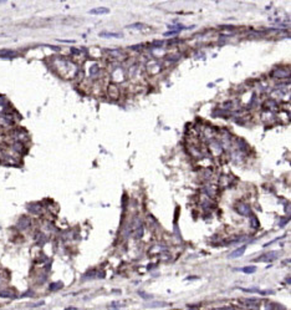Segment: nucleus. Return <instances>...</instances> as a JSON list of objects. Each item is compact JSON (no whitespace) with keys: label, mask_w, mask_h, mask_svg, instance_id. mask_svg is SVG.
I'll return each instance as SVG.
<instances>
[{"label":"nucleus","mask_w":291,"mask_h":310,"mask_svg":"<svg viewBox=\"0 0 291 310\" xmlns=\"http://www.w3.org/2000/svg\"><path fill=\"white\" fill-rule=\"evenodd\" d=\"M107 96H108L111 100H118L119 90H118V87L116 86L115 83H110V85L107 86Z\"/></svg>","instance_id":"1"},{"label":"nucleus","mask_w":291,"mask_h":310,"mask_svg":"<svg viewBox=\"0 0 291 310\" xmlns=\"http://www.w3.org/2000/svg\"><path fill=\"white\" fill-rule=\"evenodd\" d=\"M277 254L276 252H270V253H265L263 254L260 258H257L256 259V262H272L274 259H275L277 257Z\"/></svg>","instance_id":"2"},{"label":"nucleus","mask_w":291,"mask_h":310,"mask_svg":"<svg viewBox=\"0 0 291 310\" xmlns=\"http://www.w3.org/2000/svg\"><path fill=\"white\" fill-rule=\"evenodd\" d=\"M0 298L4 299H12L15 298V293L10 289H0Z\"/></svg>","instance_id":"3"},{"label":"nucleus","mask_w":291,"mask_h":310,"mask_svg":"<svg viewBox=\"0 0 291 310\" xmlns=\"http://www.w3.org/2000/svg\"><path fill=\"white\" fill-rule=\"evenodd\" d=\"M108 12H110L108 8H103V6L95 8V9L90 10V14H92V15H102V14H108Z\"/></svg>","instance_id":"4"},{"label":"nucleus","mask_w":291,"mask_h":310,"mask_svg":"<svg viewBox=\"0 0 291 310\" xmlns=\"http://www.w3.org/2000/svg\"><path fill=\"white\" fill-rule=\"evenodd\" d=\"M245 249H246V247L243 245V247H240V248H238L236 250H234L233 253L229 254V257L230 258H238V257H242V255L245 253Z\"/></svg>","instance_id":"5"},{"label":"nucleus","mask_w":291,"mask_h":310,"mask_svg":"<svg viewBox=\"0 0 291 310\" xmlns=\"http://www.w3.org/2000/svg\"><path fill=\"white\" fill-rule=\"evenodd\" d=\"M29 225H30V219L26 218V217H23L18 223V227L20 229H26V228H29Z\"/></svg>","instance_id":"6"},{"label":"nucleus","mask_w":291,"mask_h":310,"mask_svg":"<svg viewBox=\"0 0 291 310\" xmlns=\"http://www.w3.org/2000/svg\"><path fill=\"white\" fill-rule=\"evenodd\" d=\"M100 36L101 37H117V39H119V37H122L123 35L118 34V32H101Z\"/></svg>","instance_id":"7"},{"label":"nucleus","mask_w":291,"mask_h":310,"mask_svg":"<svg viewBox=\"0 0 291 310\" xmlns=\"http://www.w3.org/2000/svg\"><path fill=\"white\" fill-rule=\"evenodd\" d=\"M239 270H242V271H244V273H246V274H251V273H254V271L256 270V268L254 265H249V267H244V268H242V269H239Z\"/></svg>","instance_id":"8"},{"label":"nucleus","mask_w":291,"mask_h":310,"mask_svg":"<svg viewBox=\"0 0 291 310\" xmlns=\"http://www.w3.org/2000/svg\"><path fill=\"white\" fill-rule=\"evenodd\" d=\"M146 307L148 308H158V307H168L167 303H158V301H153L151 304H147Z\"/></svg>","instance_id":"9"},{"label":"nucleus","mask_w":291,"mask_h":310,"mask_svg":"<svg viewBox=\"0 0 291 310\" xmlns=\"http://www.w3.org/2000/svg\"><path fill=\"white\" fill-rule=\"evenodd\" d=\"M14 55V52L10 51V50H3V51H0V56L1 57H10Z\"/></svg>","instance_id":"10"},{"label":"nucleus","mask_w":291,"mask_h":310,"mask_svg":"<svg viewBox=\"0 0 291 310\" xmlns=\"http://www.w3.org/2000/svg\"><path fill=\"white\" fill-rule=\"evenodd\" d=\"M128 29H144L146 25L144 24H139V23H136V24H131L127 26Z\"/></svg>","instance_id":"11"},{"label":"nucleus","mask_w":291,"mask_h":310,"mask_svg":"<svg viewBox=\"0 0 291 310\" xmlns=\"http://www.w3.org/2000/svg\"><path fill=\"white\" fill-rule=\"evenodd\" d=\"M60 288H62V284L61 283H54V284H51V285H50V290H57V289H60Z\"/></svg>","instance_id":"12"},{"label":"nucleus","mask_w":291,"mask_h":310,"mask_svg":"<svg viewBox=\"0 0 291 310\" xmlns=\"http://www.w3.org/2000/svg\"><path fill=\"white\" fill-rule=\"evenodd\" d=\"M142 233H143V228L139 227L138 229H137V232H136V238H141L142 237Z\"/></svg>","instance_id":"13"},{"label":"nucleus","mask_w":291,"mask_h":310,"mask_svg":"<svg viewBox=\"0 0 291 310\" xmlns=\"http://www.w3.org/2000/svg\"><path fill=\"white\" fill-rule=\"evenodd\" d=\"M139 295L142 296V298H144V299H152L153 296L152 295H148V294H144V293H139Z\"/></svg>","instance_id":"14"},{"label":"nucleus","mask_w":291,"mask_h":310,"mask_svg":"<svg viewBox=\"0 0 291 310\" xmlns=\"http://www.w3.org/2000/svg\"><path fill=\"white\" fill-rule=\"evenodd\" d=\"M177 32H178V31H170V32H165V34H164V35H165V36H169V35H173V34H177Z\"/></svg>","instance_id":"15"},{"label":"nucleus","mask_w":291,"mask_h":310,"mask_svg":"<svg viewBox=\"0 0 291 310\" xmlns=\"http://www.w3.org/2000/svg\"><path fill=\"white\" fill-rule=\"evenodd\" d=\"M66 310H76L75 308H69V309H66Z\"/></svg>","instance_id":"16"}]
</instances>
